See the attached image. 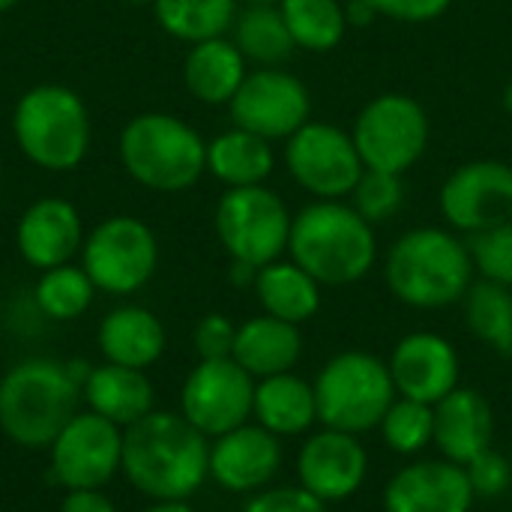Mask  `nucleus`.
Returning <instances> with one entry per match:
<instances>
[{
  "mask_svg": "<svg viewBox=\"0 0 512 512\" xmlns=\"http://www.w3.org/2000/svg\"><path fill=\"white\" fill-rule=\"evenodd\" d=\"M120 471L153 501H189L210 477V438L183 414L150 411L123 429Z\"/></svg>",
  "mask_w": 512,
  "mask_h": 512,
  "instance_id": "f257e3e1",
  "label": "nucleus"
},
{
  "mask_svg": "<svg viewBox=\"0 0 512 512\" xmlns=\"http://www.w3.org/2000/svg\"><path fill=\"white\" fill-rule=\"evenodd\" d=\"M474 273L468 243L435 225L405 231L384 258L390 294L411 309H447L462 303L474 285Z\"/></svg>",
  "mask_w": 512,
  "mask_h": 512,
  "instance_id": "f03ea898",
  "label": "nucleus"
},
{
  "mask_svg": "<svg viewBox=\"0 0 512 512\" xmlns=\"http://www.w3.org/2000/svg\"><path fill=\"white\" fill-rule=\"evenodd\" d=\"M288 255L321 288L354 285L378 261L375 225L345 201L306 204L291 222Z\"/></svg>",
  "mask_w": 512,
  "mask_h": 512,
  "instance_id": "7ed1b4c3",
  "label": "nucleus"
},
{
  "mask_svg": "<svg viewBox=\"0 0 512 512\" xmlns=\"http://www.w3.org/2000/svg\"><path fill=\"white\" fill-rule=\"evenodd\" d=\"M81 381L57 360H24L0 381V429L27 450H45L78 414Z\"/></svg>",
  "mask_w": 512,
  "mask_h": 512,
  "instance_id": "20e7f679",
  "label": "nucleus"
},
{
  "mask_svg": "<svg viewBox=\"0 0 512 512\" xmlns=\"http://www.w3.org/2000/svg\"><path fill=\"white\" fill-rule=\"evenodd\" d=\"M120 165L153 192H186L207 171V141L195 126L165 111L135 114L120 132Z\"/></svg>",
  "mask_w": 512,
  "mask_h": 512,
  "instance_id": "39448f33",
  "label": "nucleus"
},
{
  "mask_svg": "<svg viewBox=\"0 0 512 512\" xmlns=\"http://www.w3.org/2000/svg\"><path fill=\"white\" fill-rule=\"evenodd\" d=\"M12 138L42 171H75L90 150L93 123L84 99L66 84H36L12 108Z\"/></svg>",
  "mask_w": 512,
  "mask_h": 512,
  "instance_id": "423d86ee",
  "label": "nucleus"
},
{
  "mask_svg": "<svg viewBox=\"0 0 512 512\" xmlns=\"http://www.w3.org/2000/svg\"><path fill=\"white\" fill-rule=\"evenodd\" d=\"M312 387L318 423L351 435L378 429L387 408L396 402L387 360L369 351H342L330 357Z\"/></svg>",
  "mask_w": 512,
  "mask_h": 512,
  "instance_id": "0eeeda50",
  "label": "nucleus"
},
{
  "mask_svg": "<svg viewBox=\"0 0 512 512\" xmlns=\"http://www.w3.org/2000/svg\"><path fill=\"white\" fill-rule=\"evenodd\" d=\"M291 210L267 186L228 189L213 213V228L231 261L255 270L279 261L291 240Z\"/></svg>",
  "mask_w": 512,
  "mask_h": 512,
  "instance_id": "6e6552de",
  "label": "nucleus"
},
{
  "mask_svg": "<svg viewBox=\"0 0 512 512\" xmlns=\"http://www.w3.org/2000/svg\"><path fill=\"white\" fill-rule=\"evenodd\" d=\"M351 138L366 168L405 177L429 147V114L408 93H378L360 108Z\"/></svg>",
  "mask_w": 512,
  "mask_h": 512,
  "instance_id": "1a4fd4ad",
  "label": "nucleus"
},
{
  "mask_svg": "<svg viewBox=\"0 0 512 512\" xmlns=\"http://www.w3.org/2000/svg\"><path fill=\"white\" fill-rule=\"evenodd\" d=\"M159 264V243L147 222L135 216L102 219L81 246V267L93 279L96 291L126 297L141 291Z\"/></svg>",
  "mask_w": 512,
  "mask_h": 512,
  "instance_id": "9d476101",
  "label": "nucleus"
},
{
  "mask_svg": "<svg viewBox=\"0 0 512 512\" xmlns=\"http://www.w3.org/2000/svg\"><path fill=\"white\" fill-rule=\"evenodd\" d=\"M285 168L315 201L351 198L366 171L351 132L324 120H309L285 141Z\"/></svg>",
  "mask_w": 512,
  "mask_h": 512,
  "instance_id": "9b49d317",
  "label": "nucleus"
},
{
  "mask_svg": "<svg viewBox=\"0 0 512 512\" xmlns=\"http://www.w3.org/2000/svg\"><path fill=\"white\" fill-rule=\"evenodd\" d=\"M255 378L234 360H201L180 390V414L207 438L252 420Z\"/></svg>",
  "mask_w": 512,
  "mask_h": 512,
  "instance_id": "f8f14e48",
  "label": "nucleus"
},
{
  "mask_svg": "<svg viewBox=\"0 0 512 512\" xmlns=\"http://www.w3.org/2000/svg\"><path fill=\"white\" fill-rule=\"evenodd\" d=\"M228 111L234 126L267 141H288L312 120V96L297 75L282 66H267L246 75Z\"/></svg>",
  "mask_w": 512,
  "mask_h": 512,
  "instance_id": "ddd939ff",
  "label": "nucleus"
},
{
  "mask_svg": "<svg viewBox=\"0 0 512 512\" xmlns=\"http://www.w3.org/2000/svg\"><path fill=\"white\" fill-rule=\"evenodd\" d=\"M447 225L459 234H483L512 219V165L474 159L459 165L438 195Z\"/></svg>",
  "mask_w": 512,
  "mask_h": 512,
  "instance_id": "4468645a",
  "label": "nucleus"
},
{
  "mask_svg": "<svg viewBox=\"0 0 512 512\" xmlns=\"http://www.w3.org/2000/svg\"><path fill=\"white\" fill-rule=\"evenodd\" d=\"M48 450L60 486L102 489L123 468V429L93 411L75 414Z\"/></svg>",
  "mask_w": 512,
  "mask_h": 512,
  "instance_id": "2eb2a0df",
  "label": "nucleus"
},
{
  "mask_svg": "<svg viewBox=\"0 0 512 512\" xmlns=\"http://www.w3.org/2000/svg\"><path fill=\"white\" fill-rule=\"evenodd\" d=\"M369 477V453L360 435L321 426L312 432L297 453L300 486L324 504L354 498Z\"/></svg>",
  "mask_w": 512,
  "mask_h": 512,
  "instance_id": "dca6fc26",
  "label": "nucleus"
},
{
  "mask_svg": "<svg viewBox=\"0 0 512 512\" xmlns=\"http://www.w3.org/2000/svg\"><path fill=\"white\" fill-rule=\"evenodd\" d=\"M387 366L396 396L423 405H438L444 396H450L459 387V375H462V360L456 345L432 330H417L402 336Z\"/></svg>",
  "mask_w": 512,
  "mask_h": 512,
  "instance_id": "f3484780",
  "label": "nucleus"
},
{
  "mask_svg": "<svg viewBox=\"0 0 512 512\" xmlns=\"http://www.w3.org/2000/svg\"><path fill=\"white\" fill-rule=\"evenodd\" d=\"M282 438L258 423H243L210 444V477L234 495H255L273 483L282 468Z\"/></svg>",
  "mask_w": 512,
  "mask_h": 512,
  "instance_id": "a211bd4d",
  "label": "nucleus"
},
{
  "mask_svg": "<svg viewBox=\"0 0 512 512\" xmlns=\"http://www.w3.org/2000/svg\"><path fill=\"white\" fill-rule=\"evenodd\" d=\"M474 489L462 465L420 459L399 468L381 495L384 512H471Z\"/></svg>",
  "mask_w": 512,
  "mask_h": 512,
  "instance_id": "6ab92c4d",
  "label": "nucleus"
},
{
  "mask_svg": "<svg viewBox=\"0 0 512 512\" xmlns=\"http://www.w3.org/2000/svg\"><path fill=\"white\" fill-rule=\"evenodd\" d=\"M84 237L81 213L66 198L33 201L15 225V246L21 258L39 273L69 264L81 252Z\"/></svg>",
  "mask_w": 512,
  "mask_h": 512,
  "instance_id": "aec40b11",
  "label": "nucleus"
},
{
  "mask_svg": "<svg viewBox=\"0 0 512 512\" xmlns=\"http://www.w3.org/2000/svg\"><path fill=\"white\" fill-rule=\"evenodd\" d=\"M495 441V411L474 387H456L435 405V444L441 459L468 465Z\"/></svg>",
  "mask_w": 512,
  "mask_h": 512,
  "instance_id": "412c9836",
  "label": "nucleus"
},
{
  "mask_svg": "<svg viewBox=\"0 0 512 512\" xmlns=\"http://www.w3.org/2000/svg\"><path fill=\"white\" fill-rule=\"evenodd\" d=\"M246 75L249 60L228 36L189 45L183 60V84L201 105H231Z\"/></svg>",
  "mask_w": 512,
  "mask_h": 512,
  "instance_id": "4be33fe9",
  "label": "nucleus"
},
{
  "mask_svg": "<svg viewBox=\"0 0 512 512\" xmlns=\"http://www.w3.org/2000/svg\"><path fill=\"white\" fill-rule=\"evenodd\" d=\"M231 357L255 381L294 372L303 357V333L297 324L279 321L273 315H255L237 327Z\"/></svg>",
  "mask_w": 512,
  "mask_h": 512,
  "instance_id": "5701e85b",
  "label": "nucleus"
},
{
  "mask_svg": "<svg viewBox=\"0 0 512 512\" xmlns=\"http://www.w3.org/2000/svg\"><path fill=\"white\" fill-rule=\"evenodd\" d=\"M81 396L87 399L93 414L111 420L120 429H129L153 411V384L144 369H129L117 363L90 369L81 381Z\"/></svg>",
  "mask_w": 512,
  "mask_h": 512,
  "instance_id": "b1692460",
  "label": "nucleus"
},
{
  "mask_svg": "<svg viewBox=\"0 0 512 512\" xmlns=\"http://www.w3.org/2000/svg\"><path fill=\"white\" fill-rule=\"evenodd\" d=\"M165 324L144 306H117L99 324V351L105 363L147 369L165 354Z\"/></svg>",
  "mask_w": 512,
  "mask_h": 512,
  "instance_id": "393cba45",
  "label": "nucleus"
},
{
  "mask_svg": "<svg viewBox=\"0 0 512 512\" xmlns=\"http://www.w3.org/2000/svg\"><path fill=\"white\" fill-rule=\"evenodd\" d=\"M252 420L267 432H273L276 438L306 435L318 423L315 387L294 372L255 381Z\"/></svg>",
  "mask_w": 512,
  "mask_h": 512,
  "instance_id": "a878e982",
  "label": "nucleus"
},
{
  "mask_svg": "<svg viewBox=\"0 0 512 512\" xmlns=\"http://www.w3.org/2000/svg\"><path fill=\"white\" fill-rule=\"evenodd\" d=\"M273 168H276L273 141L255 132L231 126L228 132H219L213 141H207V171L225 189L264 186Z\"/></svg>",
  "mask_w": 512,
  "mask_h": 512,
  "instance_id": "bb28decb",
  "label": "nucleus"
},
{
  "mask_svg": "<svg viewBox=\"0 0 512 512\" xmlns=\"http://www.w3.org/2000/svg\"><path fill=\"white\" fill-rule=\"evenodd\" d=\"M255 297L264 315L288 324H306L321 309V285L294 261H273L255 273Z\"/></svg>",
  "mask_w": 512,
  "mask_h": 512,
  "instance_id": "cd10ccee",
  "label": "nucleus"
},
{
  "mask_svg": "<svg viewBox=\"0 0 512 512\" xmlns=\"http://www.w3.org/2000/svg\"><path fill=\"white\" fill-rule=\"evenodd\" d=\"M231 33L240 54L258 69L282 66L297 51L279 3H246L234 18Z\"/></svg>",
  "mask_w": 512,
  "mask_h": 512,
  "instance_id": "c85d7f7f",
  "label": "nucleus"
},
{
  "mask_svg": "<svg viewBox=\"0 0 512 512\" xmlns=\"http://www.w3.org/2000/svg\"><path fill=\"white\" fill-rule=\"evenodd\" d=\"M240 0H153L156 24L177 42L195 45L204 39L228 36Z\"/></svg>",
  "mask_w": 512,
  "mask_h": 512,
  "instance_id": "c756f323",
  "label": "nucleus"
},
{
  "mask_svg": "<svg viewBox=\"0 0 512 512\" xmlns=\"http://www.w3.org/2000/svg\"><path fill=\"white\" fill-rule=\"evenodd\" d=\"M279 9L294 45L312 54L339 48L351 27L342 0H279Z\"/></svg>",
  "mask_w": 512,
  "mask_h": 512,
  "instance_id": "7c9ffc66",
  "label": "nucleus"
},
{
  "mask_svg": "<svg viewBox=\"0 0 512 512\" xmlns=\"http://www.w3.org/2000/svg\"><path fill=\"white\" fill-rule=\"evenodd\" d=\"M468 330L495 354L512 357V288L480 279L465 294Z\"/></svg>",
  "mask_w": 512,
  "mask_h": 512,
  "instance_id": "2f4dec72",
  "label": "nucleus"
},
{
  "mask_svg": "<svg viewBox=\"0 0 512 512\" xmlns=\"http://www.w3.org/2000/svg\"><path fill=\"white\" fill-rule=\"evenodd\" d=\"M96 285L87 276L84 267L75 264H60L51 270H42L36 282V306L51 318V321H75L81 318L90 303H93Z\"/></svg>",
  "mask_w": 512,
  "mask_h": 512,
  "instance_id": "473e14b6",
  "label": "nucleus"
},
{
  "mask_svg": "<svg viewBox=\"0 0 512 512\" xmlns=\"http://www.w3.org/2000/svg\"><path fill=\"white\" fill-rule=\"evenodd\" d=\"M384 444L399 456H420L435 444V405L396 396L378 426Z\"/></svg>",
  "mask_w": 512,
  "mask_h": 512,
  "instance_id": "72a5a7b5",
  "label": "nucleus"
},
{
  "mask_svg": "<svg viewBox=\"0 0 512 512\" xmlns=\"http://www.w3.org/2000/svg\"><path fill=\"white\" fill-rule=\"evenodd\" d=\"M402 204H405V180L402 174H390V171L366 168L351 192V207L369 225H381L393 219L402 210Z\"/></svg>",
  "mask_w": 512,
  "mask_h": 512,
  "instance_id": "f704fd0d",
  "label": "nucleus"
},
{
  "mask_svg": "<svg viewBox=\"0 0 512 512\" xmlns=\"http://www.w3.org/2000/svg\"><path fill=\"white\" fill-rule=\"evenodd\" d=\"M468 249L480 279L512 288V219L498 228L468 237Z\"/></svg>",
  "mask_w": 512,
  "mask_h": 512,
  "instance_id": "c9c22d12",
  "label": "nucleus"
},
{
  "mask_svg": "<svg viewBox=\"0 0 512 512\" xmlns=\"http://www.w3.org/2000/svg\"><path fill=\"white\" fill-rule=\"evenodd\" d=\"M468 474V483L474 489L477 501H498L510 492L512 486V459L498 453L495 447L483 450L480 456H474L468 465H462Z\"/></svg>",
  "mask_w": 512,
  "mask_h": 512,
  "instance_id": "e433bc0d",
  "label": "nucleus"
},
{
  "mask_svg": "<svg viewBox=\"0 0 512 512\" xmlns=\"http://www.w3.org/2000/svg\"><path fill=\"white\" fill-rule=\"evenodd\" d=\"M234 339H237V324L231 318L219 315V312L204 315L195 324V333H192V342H195V351H198L201 360H225V357H231Z\"/></svg>",
  "mask_w": 512,
  "mask_h": 512,
  "instance_id": "4c0bfd02",
  "label": "nucleus"
},
{
  "mask_svg": "<svg viewBox=\"0 0 512 512\" xmlns=\"http://www.w3.org/2000/svg\"><path fill=\"white\" fill-rule=\"evenodd\" d=\"M243 512H327V504L309 495L303 486H267L249 498Z\"/></svg>",
  "mask_w": 512,
  "mask_h": 512,
  "instance_id": "58836bf2",
  "label": "nucleus"
},
{
  "mask_svg": "<svg viewBox=\"0 0 512 512\" xmlns=\"http://www.w3.org/2000/svg\"><path fill=\"white\" fill-rule=\"evenodd\" d=\"M378 18H390L399 24H429L441 18L453 0H366Z\"/></svg>",
  "mask_w": 512,
  "mask_h": 512,
  "instance_id": "ea45409f",
  "label": "nucleus"
},
{
  "mask_svg": "<svg viewBox=\"0 0 512 512\" xmlns=\"http://www.w3.org/2000/svg\"><path fill=\"white\" fill-rule=\"evenodd\" d=\"M60 512H117V507L99 489H72L63 498Z\"/></svg>",
  "mask_w": 512,
  "mask_h": 512,
  "instance_id": "a19ab883",
  "label": "nucleus"
},
{
  "mask_svg": "<svg viewBox=\"0 0 512 512\" xmlns=\"http://www.w3.org/2000/svg\"><path fill=\"white\" fill-rule=\"evenodd\" d=\"M144 512H192V507L186 501H156L150 510Z\"/></svg>",
  "mask_w": 512,
  "mask_h": 512,
  "instance_id": "79ce46f5",
  "label": "nucleus"
},
{
  "mask_svg": "<svg viewBox=\"0 0 512 512\" xmlns=\"http://www.w3.org/2000/svg\"><path fill=\"white\" fill-rule=\"evenodd\" d=\"M501 102H504V111L512 117V81L504 87V96H501Z\"/></svg>",
  "mask_w": 512,
  "mask_h": 512,
  "instance_id": "37998d69",
  "label": "nucleus"
},
{
  "mask_svg": "<svg viewBox=\"0 0 512 512\" xmlns=\"http://www.w3.org/2000/svg\"><path fill=\"white\" fill-rule=\"evenodd\" d=\"M18 3H21V0H0V15H3V12H9V9H12V6H18Z\"/></svg>",
  "mask_w": 512,
  "mask_h": 512,
  "instance_id": "c03bdc74",
  "label": "nucleus"
},
{
  "mask_svg": "<svg viewBox=\"0 0 512 512\" xmlns=\"http://www.w3.org/2000/svg\"><path fill=\"white\" fill-rule=\"evenodd\" d=\"M120 3H126V6H144V3H153V0H120Z\"/></svg>",
  "mask_w": 512,
  "mask_h": 512,
  "instance_id": "a18cd8bd",
  "label": "nucleus"
},
{
  "mask_svg": "<svg viewBox=\"0 0 512 512\" xmlns=\"http://www.w3.org/2000/svg\"><path fill=\"white\" fill-rule=\"evenodd\" d=\"M240 3H279V0H240Z\"/></svg>",
  "mask_w": 512,
  "mask_h": 512,
  "instance_id": "49530a36",
  "label": "nucleus"
},
{
  "mask_svg": "<svg viewBox=\"0 0 512 512\" xmlns=\"http://www.w3.org/2000/svg\"><path fill=\"white\" fill-rule=\"evenodd\" d=\"M0 180H3V168H0Z\"/></svg>",
  "mask_w": 512,
  "mask_h": 512,
  "instance_id": "de8ad7c7",
  "label": "nucleus"
}]
</instances>
